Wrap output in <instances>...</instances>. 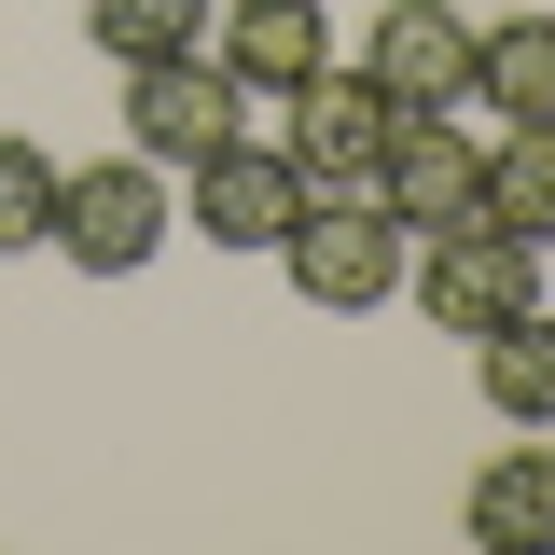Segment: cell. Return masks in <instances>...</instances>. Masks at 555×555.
<instances>
[{"label":"cell","mask_w":555,"mask_h":555,"mask_svg":"<svg viewBox=\"0 0 555 555\" xmlns=\"http://www.w3.org/2000/svg\"><path fill=\"white\" fill-rule=\"evenodd\" d=\"M403 222L361 195V181H334V195H306L292 222H278V278L306 292V306H334V320H361V306H389L403 292Z\"/></svg>","instance_id":"1"},{"label":"cell","mask_w":555,"mask_h":555,"mask_svg":"<svg viewBox=\"0 0 555 555\" xmlns=\"http://www.w3.org/2000/svg\"><path fill=\"white\" fill-rule=\"evenodd\" d=\"M181 236V195H167V167L153 153H98V167H56V264L83 278H139L153 250Z\"/></svg>","instance_id":"2"},{"label":"cell","mask_w":555,"mask_h":555,"mask_svg":"<svg viewBox=\"0 0 555 555\" xmlns=\"http://www.w3.org/2000/svg\"><path fill=\"white\" fill-rule=\"evenodd\" d=\"M403 292H416L430 334H500L514 306H542V250L500 236V222H444V236L403 250Z\"/></svg>","instance_id":"3"},{"label":"cell","mask_w":555,"mask_h":555,"mask_svg":"<svg viewBox=\"0 0 555 555\" xmlns=\"http://www.w3.org/2000/svg\"><path fill=\"white\" fill-rule=\"evenodd\" d=\"M236 112H250V83L208 56V42H181V56H139V69H126V153H153L167 181H181L195 153H222V139H236Z\"/></svg>","instance_id":"4"},{"label":"cell","mask_w":555,"mask_h":555,"mask_svg":"<svg viewBox=\"0 0 555 555\" xmlns=\"http://www.w3.org/2000/svg\"><path fill=\"white\" fill-rule=\"evenodd\" d=\"M389 126H403V98H389V83H375V69H306V83H292V181H306V195H334V181H361V195H375V153H389Z\"/></svg>","instance_id":"5"},{"label":"cell","mask_w":555,"mask_h":555,"mask_svg":"<svg viewBox=\"0 0 555 555\" xmlns=\"http://www.w3.org/2000/svg\"><path fill=\"white\" fill-rule=\"evenodd\" d=\"M375 208H389L403 236L486 222V139H459V112H403L389 153H375Z\"/></svg>","instance_id":"6"},{"label":"cell","mask_w":555,"mask_h":555,"mask_svg":"<svg viewBox=\"0 0 555 555\" xmlns=\"http://www.w3.org/2000/svg\"><path fill=\"white\" fill-rule=\"evenodd\" d=\"M292 208H306V181H292V153H264V139H222V153L181 167V236H208V250H278Z\"/></svg>","instance_id":"7"},{"label":"cell","mask_w":555,"mask_h":555,"mask_svg":"<svg viewBox=\"0 0 555 555\" xmlns=\"http://www.w3.org/2000/svg\"><path fill=\"white\" fill-rule=\"evenodd\" d=\"M361 69H375L403 112H473V14H459V0H389L375 42H361Z\"/></svg>","instance_id":"8"},{"label":"cell","mask_w":555,"mask_h":555,"mask_svg":"<svg viewBox=\"0 0 555 555\" xmlns=\"http://www.w3.org/2000/svg\"><path fill=\"white\" fill-rule=\"evenodd\" d=\"M208 56L236 69L250 98H292L306 69L334 56V0H208Z\"/></svg>","instance_id":"9"},{"label":"cell","mask_w":555,"mask_h":555,"mask_svg":"<svg viewBox=\"0 0 555 555\" xmlns=\"http://www.w3.org/2000/svg\"><path fill=\"white\" fill-rule=\"evenodd\" d=\"M459 528H473L486 555H555V430L542 444H500L473 473V500H459Z\"/></svg>","instance_id":"10"},{"label":"cell","mask_w":555,"mask_h":555,"mask_svg":"<svg viewBox=\"0 0 555 555\" xmlns=\"http://www.w3.org/2000/svg\"><path fill=\"white\" fill-rule=\"evenodd\" d=\"M473 112H514V126H555V14H514V28H473Z\"/></svg>","instance_id":"11"},{"label":"cell","mask_w":555,"mask_h":555,"mask_svg":"<svg viewBox=\"0 0 555 555\" xmlns=\"http://www.w3.org/2000/svg\"><path fill=\"white\" fill-rule=\"evenodd\" d=\"M473 375H486V403L514 430H555V320L542 306H514L500 334H473Z\"/></svg>","instance_id":"12"},{"label":"cell","mask_w":555,"mask_h":555,"mask_svg":"<svg viewBox=\"0 0 555 555\" xmlns=\"http://www.w3.org/2000/svg\"><path fill=\"white\" fill-rule=\"evenodd\" d=\"M486 222H500V236H528V250L555 236V126L486 139Z\"/></svg>","instance_id":"13"},{"label":"cell","mask_w":555,"mask_h":555,"mask_svg":"<svg viewBox=\"0 0 555 555\" xmlns=\"http://www.w3.org/2000/svg\"><path fill=\"white\" fill-rule=\"evenodd\" d=\"M83 28H98V56H112V69H139V56L208 42V0H83Z\"/></svg>","instance_id":"14"},{"label":"cell","mask_w":555,"mask_h":555,"mask_svg":"<svg viewBox=\"0 0 555 555\" xmlns=\"http://www.w3.org/2000/svg\"><path fill=\"white\" fill-rule=\"evenodd\" d=\"M42 236H56V153L0 126V250H42Z\"/></svg>","instance_id":"15"}]
</instances>
